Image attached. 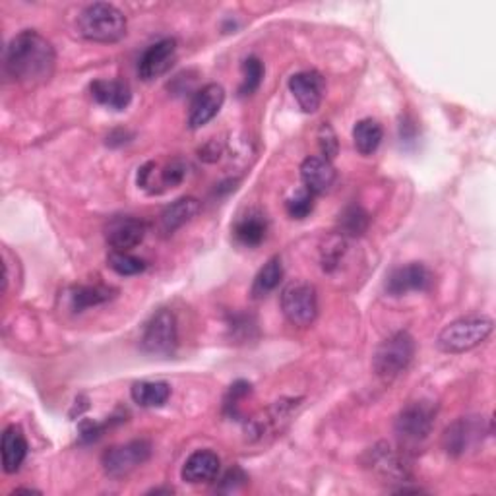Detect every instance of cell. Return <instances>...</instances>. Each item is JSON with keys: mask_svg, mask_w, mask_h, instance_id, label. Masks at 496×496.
<instances>
[{"mask_svg": "<svg viewBox=\"0 0 496 496\" xmlns=\"http://www.w3.org/2000/svg\"><path fill=\"white\" fill-rule=\"evenodd\" d=\"M481 434H483V421L470 419V417L458 419L456 422H451L444 432V439H442L444 450L450 456L458 458L481 441Z\"/></svg>", "mask_w": 496, "mask_h": 496, "instance_id": "obj_14", "label": "cell"}, {"mask_svg": "<svg viewBox=\"0 0 496 496\" xmlns=\"http://www.w3.org/2000/svg\"><path fill=\"white\" fill-rule=\"evenodd\" d=\"M282 311L293 326H311L318 316V295L314 285L306 282L289 283L282 291Z\"/></svg>", "mask_w": 496, "mask_h": 496, "instance_id": "obj_8", "label": "cell"}, {"mask_svg": "<svg viewBox=\"0 0 496 496\" xmlns=\"http://www.w3.org/2000/svg\"><path fill=\"white\" fill-rule=\"evenodd\" d=\"M494 322L485 314L463 316L439 333V349L444 353H465L479 347L492 333Z\"/></svg>", "mask_w": 496, "mask_h": 496, "instance_id": "obj_4", "label": "cell"}, {"mask_svg": "<svg viewBox=\"0 0 496 496\" xmlns=\"http://www.w3.org/2000/svg\"><path fill=\"white\" fill-rule=\"evenodd\" d=\"M152 456V444L148 441H133L121 446L109 448L101 463H104V470L113 479H123L126 475L138 470L142 463H145Z\"/></svg>", "mask_w": 496, "mask_h": 496, "instance_id": "obj_9", "label": "cell"}, {"mask_svg": "<svg viewBox=\"0 0 496 496\" xmlns=\"http://www.w3.org/2000/svg\"><path fill=\"white\" fill-rule=\"evenodd\" d=\"M56 66V53L53 43L34 29L14 37L5 55L6 76L25 87H37L47 84Z\"/></svg>", "mask_w": 496, "mask_h": 496, "instance_id": "obj_1", "label": "cell"}, {"mask_svg": "<svg viewBox=\"0 0 496 496\" xmlns=\"http://www.w3.org/2000/svg\"><path fill=\"white\" fill-rule=\"evenodd\" d=\"M78 32L87 41L116 43L126 35V16L113 5L95 3L82 10Z\"/></svg>", "mask_w": 496, "mask_h": 496, "instance_id": "obj_2", "label": "cell"}, {"mask_svg": "<svg viewBox=\"0 0 496 496\" xmlns=\"http://www.w3.org/2000/svg\"><path fill=\"white\" fill-rule=\"evenodd\" d=\"M233 233H235L237 241L243 246H251L253 248V246H258V244L264 243L266 233H268V222L262 213L251 212L248 215H244L243 220L237 222Z\"/></svg>", "mask_w": 496, "mask_h": 496, "instance_id": "obj_22", "label": "cell"}, {"mask_svg": "<svg viewBox=\"0 0 496 496\" xmlns=\"http://www.w3.org/2000/svg\"><path fill=\"white\" fill-rule=\"evenodd\" d=\"M114 293L116 291L107 285H82V287L72 289L70 304L76 312H82L85 309H92V306L111 301Z\"/></svg>", "mask_w": 496, "mask_h": 496, "instance_id": "obj_25", "label": "cell"}, {"mask_svg": "<svg viewBox=\"0 0 496 496\" xmlns=\"http://www.w3.org/2000/svg\"><path fill=\"white\" fill-rule=\"evenodd\" d=\"M142 349L155 357H171L179 345L177 318L169 309H159L145 322L142 332Z\"/></svg>", "mask_w": 496, "mask_h": 496, "instance_id": "obj_5", "label": "cell"}, {"mask_svg": "<svg viewBox=\"0 0 496 496\" xmlns=\"http://www.w3.org/2000/svg\"><path fill=\"white\" fill-rule=\"evenodd\" d=\"M303 400H280L272 403L268 410H264L262 413L254 415L253 419L246 421L244 425V432L251 441L262 442L270 439V436H277L285 431V427L289 425L291 417L297 412V407L301 405Z\"/></svg>", "mask_w": 496, "mask_h": 496, "instance_id": "obj_7", "label": "cell"}, {"mask_svg": "<svg viewBox=\"0 0 496 496\" xmlns=\"http://www.w3.org/2000/svg\"><path fill=\"white\" fill-rule=\"evenodd\" d=\"M285 210L293 220H304L314 210V194L303 188V191H299L285 202Z\"/></svg>", "mask_w": 496, "mask_h": 496, "instance_id": "obj_30", "label": "cell"}, {"mask_svg": "<svg viewBox=\"0 0 496 496\" xmlns=\"http://www.w3.org/2000/svg\"><path fill=\"white\" fill-rule=\"evenodd\" d=\"M400 134H402V140L405 142H412L415 138V126L412 121H402V126H400Z\"/></svg>", "mask_w": 496, "mask_h": 496, "instance_id": "obj_37", "label": "cell"}, {"mask_svg": "<svg viewBox=\"0 0 496 496\" xmlns=\"http://www.w3.org/2000/svg\"><path fill=\"white\" fill-rule=\"evenodd\" d=\"M198 212H200V202L196 198L193 196L179 198L173 203H169V206L162 212V215H159V225H162V231L165 233V235H173V233L181 229L183 225L191 223L198 215Z\"/></svg>", "mask_w": 496, "mask_h": 496, "instance_id": "obj_20", "label": "cell"}, {"mask_svg": "<svg viewBox=\"0 0 496 496\" xmlns=\"http://www.w3.org/2000/svg\"><path fill=\"white\" fill-rule=\"evenodd\" d=\"M174 61H177V41L162 39L144 51L138 63V74L145 82L162 78L171 70Z\"/></svg>", "mask_w": 496, "mask_h": 496, "instance_id": "obj_11", "label": "cell"}, {"mask_svg": "<svg viewBox=\"0 0 496 496\" xmlns=\"http://www.w3.org/2000/svg\"><path fill=\"white\" fill-rule=\"evenodd\" d=\"M382 138H384V130L381 123L374 119H362L353 128V142L361 155H372L378 148H381Z\"/></svg>", "mask_w": 496, "mask_h": 496, "instance_id": "obj_24", "label": "cell"}, {"mask_svg": "<svg viewBox=\"0 0 496 496\" xmlns=\"http://www.w3.org/2000/svg\"><path fill=\"white\" fill-rule=\"evenodd\" d=\"M109 268L119 273V275H138L145 270V262L142 258H136L128 253H121V251H113L107 258Z\"/></svg>", "mask_w": 496, "mask_h": 496, "instance_id": "obj_29", "label": "cell"}, {"mask_svg": "<svg viewBox=\"0 0 496 496\" xmlns=\"http://www.w3.org/2000/svg\"><path fill=\"white\" fill-rule=\"evenodd\" d=\"M436 405L431 402H413L400 412L396 419V436L405 448H415L429 439L434 427Z\"/></svg>", "mask_w": 496, "mask_h": 496, "instance_id": "obj_6", "label": "cell"}, {"mask_svg": "<svg viewBox=\"0 0 496 496\" xmlns=\"http://www.w3.org/2000/svg\"><path fill=\"white\" fill-rule=\"evenodd\" d=\"M220 154H222V148L217 145V142H210L200 150V157L206 159V162H217V159H220Z\"/></svg>", "mask_w": 496, "mask_h": 496, "instance_id": "obj_36", "label": "cell"}, {"mask_svg": "<svg viewBox=\"0 0 496 496\" xmlns=\"http://www.w3.org/2000/svg\"><path fill=\"white\" fill-rule=\"evenodd\" d=\"M186 177V165L181 159H173L162 171H159V184L164 188H173L184 181Z\"/></svg>", "mask_w": 496, "mask_h": 496, "instance_id": "obj_33", "label": "cell"}, {"mask_svg": "<svg viewBox=\"0 0 496 496\" xmlns=\"http://www.w3.org/2000/svg\"><path fill=\"white\" fill-rule=\"evenodd\" d=\"M262 80H264V64L258 56H248L243 63V84L239 87L241 95H253Z\"/></svg>", "mask_w": 496, "mask_h": 496, "instance_id": "obj_28", "label": "cell"}, {"mask_svg": "<svg viewBox=\"0 0 496 496\" xmlns=\"http://www.w3.org/2000/svg\"><path fill=\"white\" fill-rule=\"evenodd\" d=\"M92 97L99 105H104L113 111H124L130 101H133V92L130 85L123 80H95L92 85Z\"/></svg>", "mask_w": 496, "mask_h": 496, "instance_id": "obj_19", "label": "cell"}, {"mask_svg": "<svg viewBox=\"0 0 496 496\" xmlns=\"http://www.w3.org/2000/svg\"><path fill=\"white\" fill-rule=\"evenodd\" d=\"M415 357V340L410 332H396L376 347L372 355V371L382 382L396 381Z\"/></svg>", "mask_w": 496, "mask_h": 496, "instance_id": "obj_3", "label": "cell"}, {"mask_svg": "<svg viewBox=\"0 0 496 496\" xmlns=\"http://www.w3.org/2000/svg\"><path fill=\"white\" fill-rule=\"evenodd\" d=\"M301 179L306 191L314 196L326 194L335 183V169L330 159L322 155H311L301 165Z\"/></svg>", "mask_w": 496, "mask_h": 496, "instance_id": "obj_18", "label": "cell"}, {"mask_svg": "<svg viewBox=\"0 0 496 496\" xmlns=\"http://www.w3.org/2000/svg\"><path fill=\"white\" fill-rule=\"evenodd\" d=\"M222 470V460L212 450H196L194 454L188 456L183 465L181 477L191 485H206L217 479Z\"/></svg>", "mask_w": 496, "mask_h": 496, "instance_id": "obj_16", "label": "cell"}, {"mask_svg": "<svg viewBox=\"0 0 496 496\" xmlns=\"http://www.w3.org/2000/svg\"><path fill=\"white\" fill-rule=\"evenodd\" d=\"M318 145H320V152H322V157L326 159H332L338 155V150H340V142H338V136H335L333 128L330 124H322L318 130Z\"/></svg>", "mask_w": 496, "mask_h": 496, "instance_id": "obj_34", "label": "cell"}, {"mask_svg": "<svg viewBox=\"0 0 496 496\" xmlns=\"http://www.w3.org/2000/svg\"><path fill=\"white\" fill-rule=\"evenodd\" d=\"M145 237V223L138 217H116L107 227V243L113 251L128 253L136 248Z\"/></svg>", "mask_w": 496, "mask_h": 496, "instance_id": "obj_17", "label": "cell"}, {"mask_svg": "<svg viewBox=\"0 0 496 496\" xmlns=\"http://www.w3.org/2000/svg\"><path fill=\"white\" fill-rule=\"evenodd\" d=\"M283 280V264L280 256H272L262 270L256 273L254 283H253V297L254 299H264L272 291L277 289V285Z\"/></svg>", "mask_w": 496, "mask_h": 496, "instance_id": "obj_23", "label": "cell"}, {"mask_svg": "<svg viewBox=\"0 0 496 496\" xmlns=\"http://www.w3.org/2000/svg\"><path fill=\"white\" fill-rule=\"evenodd\" d=\"M3 470L5 473H16L20 471L22 463L27 456V441L24 436V431L16 425H10L3 434Z\"/></svg>", "mask_w": 496, "mask_h": 496, "instance_id": "obj_21", "label": "cell"}, {"mask_svg": "<svg viewBox=\"0 0 496 496\" xmlns=\"http://www.w3.org/2000/svg\"><path fill=\"white\" fill-rule=\"evenodd\" d=\"M345 254V237H333L322 251V268L324 272H333L340 266L342 256Z\"/></svg>", "mask_w": 496, "mask_h": 496, "instance_id": "obj_32", "label": "cell"}, {"mask_svg": "<svg viewBox=\"0 0 496 496\" xmlns=\"http://www.w3.org/2000/svg\"><path fill=\"white\" fill-rule=\"evenodd\" d=\"M225 101V90L220 84H208L198 90L193 97L191 111H188V126L193 130L206 126L213 116L222 111Z\"/></svg>", "mask_w": 496, "mask_h": 496, "instance_id": "obj_12", "label": "cell"}, {"mask_svg": "<svg viewBox=\"0 0 496 496\" xmlns=\"http://www.w3.org/2000/svg\"><path fill=\"white\" fill-rule=\"evenodd\" d=\"M371 470L388 483H410L412 473L402 456H398L388 444H378L369 450Z\"/></svg>", "mask_w": 496, "mask_h": 496, "instance_id": "obj_13", "label": "cell"}, {"mask_svg": "<svg viewBox=\"0 0 496 496\" xmlns=\"http://www.w3.org/2000/svg\"><path fill=\"white\" fill-rule=\"evenodd\" d=\"M246 473L241 470V468H233L229 470L223 477H222V491H237L239 487L246 485Z\"/></svg>", "mask_w": 496, "mask_h": 496, "instance_id": "obj_35", "label": "cell"}, {"mask_svg": "<svg viewBox=\"0 0 496 496\" xmlns=\"http://www.w3.org/2000/svg\"><path fill=\"white\" fill-rule=\"evenodd\" d=\"M251 392H253V386L244 382V381H239L233 384L227 392V396L223 400V412L225 415L233 417V419H237L239 417V407H241V402L246 400L248 396H251Z\"/></svg>", "mask_w": 496, "mask_h": 496, "instance_id": "obj_31", "label": "cell"}, {"mask_svg": "<svg viewBox=\"0 0 496 496\" xmlns=\"http://www.w3.org/2000/svg\"><path fill=\"white\" fill-rule=\"evenodd\" d=\"M130 396H133L134 403L140 407H162L167 403L171 396V386L167 382H148L142 381L133 384L130 390Z\"/></svg>", "mask_w": 496, "mask_h": 496, "instance_id": "obj_26", "label": "cell"}, {"mask_svg": "<svg viewBox=\"0 0 496 496\" xmlns=\"http://www.w3.org/2000/svg\"><path fill=\"white\" fill-rule=\"evenodd\" d=\"M432 287V273L425 264L412 262L407 266L393 268L386 277V293L402 297L412 291H429Z\"/></svg>", "mask_w": 496, "mask_h": 496, "instance_id": "obj_10", "label": "cell"}, {"mask_svg": "<svg viewBox=\"0 0 496 496\" xmlns=\"http://www.w3.org/2000/svg\"><path fill=\"white\" fill-rule=\"evenodd\" d=\"M289 90L304 113H316L322 104L324 78L318 72H299L291 76Z\"/></svg>", "mask_w": 496, "mask_h": 496, "instance_id": "obj_15", "label": "cell"}, {"mask_svg": "<svg viewBox=\"0 0 496 496\" xmlns=\"http://www.w3.org/2000/svg\"><path fill=\"white\" fill-rule=\"evenodd\" d=\"M371 225V217L369 213L364 212L361 206H357V203H352V206H347L342 213H340V220H338V229H340V235L342 237H361L364 231L369 229Z\"/></svg>", "mask_w": 496, "mask_h": 496, "instance_id": "obj_27", "label": "cell"}]
</instances>
